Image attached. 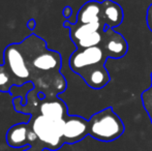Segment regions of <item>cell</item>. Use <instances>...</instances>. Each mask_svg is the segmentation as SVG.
<instances>
[{"label":"cell","mask_w":152,"mask_h":151,"mask_svg":"<svg viewBox=\"0 0 152 151\" xmlns=\"http://www.w3.org/2000/svg\"><path fill=\"white\" fill-rule=\"evenodd\" d=\"M89 136L97 141L112 142L120 138L124 133V124L121 118L109 107L93 114L88 119Z\"/></svg>","instance_id":"6da1fadb"},{"label":"cell","mask_w":152,"mask_h":151,"mask_svg":"<svg viewBox=\"0 0 152 151\" xmlns=\"http://www.w3.org/2000/svg\"><path fill=\"white\" fill-rule=\"evenodd\" d=\"M29 126L38 138L44 149L58 150L64 145L63 131L65 119H51L40 114L30 115Z\"/></svg>","instance_id":"7a4b0ae2"},{"label":"cell","mask_w":152,"mask_h":151,"mask_svg":"<svg viewBox=\"0 0 152 151\" xmlns=\"http://www.w3.org/2000/svg\"><path fill=\"white\" fill-rule=\"evenodd\" d=\"M3 65L10 74L16 86L32 83L33 73L20 44H12L3 53Z\"/></svg>","instance_id":"3957f363"},{"label":"cell","mask_w":152,"mask_h":151,"mask_svg":"<svg viewBox=\"0 0 152 151\" xmlns=\"http://www.w3.org/2000/svg\"><path fill=\"white\" fill-rule=\"evenodd\" d=\"M108 59L99 46L87 49H77L69 57V67L76 74L95 65L104 64Z\"/></svg>","instance_id":"277c9868"},{"label":"cell","mask_w":152,"mask_h":151,"mask_svg":"<svg viewBox=\"0 0 152 151\" xmlns=\"http://www.w3.org/2000/svg\"><path fill=\"white\" fill-rule=\"evenodd\" d=\"M100 48L104 50L108 58L120 59L128 51V44L121 33L113 28H106L102 33Z\"/></svg>","instance_id":"5b68a950"},{"label":"cell","mask_w":152,"mask_h":151,"mask_svg":"<svg viewBox=\"0 0 152 151\" xmlns=\"http://www.w3.org/2000/svg\"><path fill=\"white\" fill-rule=\"evenodd\" d=\"M89 136L88 120L77 115H69L65 118L63 131L64 144H77Z\"/></svg>","instance_id":"8992f818"},{"label":"cell","mask_w":152,"mask_h":151,"mask_svg":"<svg viewBox=\"0 0 152 151\" xmlns=\"http://www.w3.org/2000/svg\"><path fill=\"white\" fill-rule=\"evenodd\" d=\"M77 75L80 76L85 81V83L93 89L104 88L111 80L110 74L107 71L104 64L95 65V66L83 69Z\"/></svg>","instance_id":"52a82bcc"},{"label":"cell","mask_w":152,"mask_h":151,"mask_svg":"<svg viewBox=\"0 0 152 151\" xmlns=\"http://www.w3.org/2000/svg\"><path fill=\"white\" fill-rule=\"evenodd\" d=\"M36 112L51 119H65L68 116L66 104L58 97L40 99Z\"/></svg>","instance_id":"ba28073f"},{"label":"cell","mask_w":152,"mask_h":151,"mask_svg":"<svg viewBox=\"0 0 152 151\" xmlns=\"http://www.w3.org/2000/svg\"><path fill=\"white\" fill-rule=\"evenodd\" d=\"M64 27L69 28V36L75 44H79L83 39L89 37L93 33L98 31H104L106 29L104 23H89V24H79V23H69L65 21L63 24Z\"/></svg>","instance_id":"9c48e42d"},{"label":"cell","mask_w":152,"mask_h":151,"mask_svg":"<svg viewBox=\"0 0 152 151\" xmlns=\"http://www.w3.org/2000/svg\"><path fill=\"white\" fill-rule=\"evenodd\" d=\"M123 21V9L121 5L113 0L102 2V22L106 28H113L121 25Z\"/></svg>","instance_id":"30bf717a"},{"label":"cell","mask_w":152,"mask_h":151,"mask_svg":"<svg viewBox=\"0 0 152 151\" xmlns=\"http://www.w3.org/2000/svg\"><path fill=\"white\" fill-rule=\"evenodd\" d=\"M29 131V124L26 123H17L8 128L6 133V143L10 147L14 149L29 147L27 133Z\"/></svg>","instance_id":"8fae6325"},{"label":"cell","mask_w":152,"mask_h":151,"mask_svg":"<svg viewBox=\"0 0 152 151\" xmlns=\"http://www.w3.org/2000/svg\"><path fill=\"white\" fill-rule=\"evenodd\" d=\"M100 22H102V2L93 1V0L86 2L83 4L77 14L76 23L79 24Z\"/></svg>","instance_id":"7c38bea8"},{"label":"cell","mask_w":152,"mask_h":151,"mask_svg":"<svg viewBox=\"0 0 152 151\" xmlns=\"http://www.w3.org/2000/svg\"><path fill=\"white\" fill-rule=\"evenodd\" d=\"M12 86H16V85L10 74L8 73L3 64L0 65V91L10 92Z\"/></svg>","instance_id":"4fadbf2b"},{"label":"cell","mask_w":152,"mask_h":151,"mask_svg":"<svg viewBox=\"0 0 152 151\" xmlns=\"http://www.w3.org/2000/svg\"><path fill=\"white\" fill-rule=\"evenodd\" d=\"M141 98H142L143 106H144L145 110H146L152 123V86H150L147 90H145L142 93Z\"/></svg>","instance_id":"5bb4252c"},{"label":"cell","mask_w":152,"mask_h":151,"mask_svg":"<svg viewBox=\"0 0 152 151\" xmlns=\"http://www.w3.org/2000/svg\"><path fill=\"white\" fill-rule=\"evenodd\" d=\"M28 124H29V123H28ZM27 140H28V144L30 146L33 145V144H35L36 142L38 141L37 136H36V133L30 128V126H29V131H28V133H27Z\"/></svg>","instance_id":"9a60e30c"},{"label":"cell","mask_w":152,"mask_h":151,"mask_svg":"<svg viewBox=\"0 0 152 151\" xmlns=\"http://www.w3.org/2000/svg\"><path fill=\"white\" fill-rule=\"evenodd\" d=\"M146 21H147V26H148L149 30L152 32V3L148 6V8H147Z\"/></svg>","instance_id":"2e32d148"},{"label":"cell","mask_w":152,"mask_h":151,"mask_svg":"<svg viewBox=\"0 0 152 151\" xmlns=\"http://www.w3.org/2000/svg\"><path fill=\"white\" fill-rule=\"evenodd\" d=\"M62 15H63V17H65V18H69V17L72 15V7H70L69 5L65 6V7L63 8V10H62Z\"/></svg>","instance_id":"e0dca14e"},{"label":"cell","mask_w":152,"mask_h":151,"mask_svg":"<svg viewBox=\"0 0 152 151\" xmlns=\"http://www.w3.org/2000/svg\"><path fill=\"white\" fill-rule=\"evenodd\" d=\"M27 26H28V28L30 29V30H33L34 27H35V21H34L33 19L29 20L28 22H27Z\"/></svg>","instance_id":"ac0fdd59"},{"label":"cell","mask_w":152,"mask_h":151,"mask_svg":"<svg viewBox=\"0 0 152 151\" xmlns=\"http://www.w3.org/2000/svg\"><path fill=\"white\" fill-rule=\"evenodd\" d=\"M150 78H151V82H152V71H151V74H150ZM151 86H152V84H151Z\"/></svg>","instance_id":"d6986e66"},{"label":"cell","mask_w":152,"mask_h":151,"mask_svg":"<svg viewBox=\"0 0 152 151\" xmlns=\"http://www.w3.org/2000/svg\"><path fill=\"white\" fill-rule=\"evenodd\" d=\"M29 149H30V148H28V149H26V150H24V151H30Z\"/></svg>","instance_id":"ffe728a7"}]
</instances>
